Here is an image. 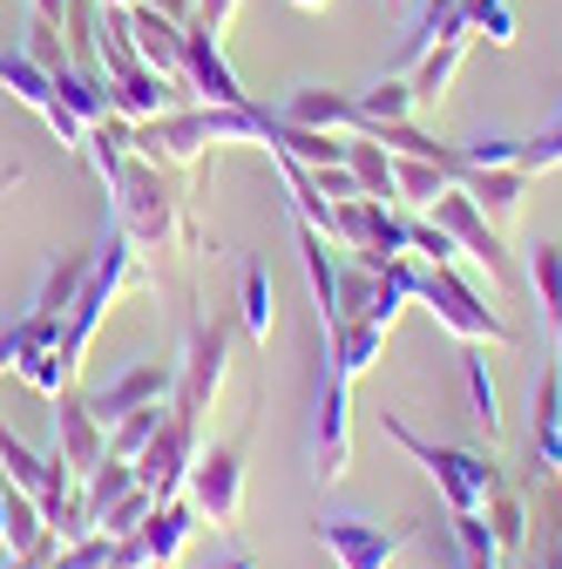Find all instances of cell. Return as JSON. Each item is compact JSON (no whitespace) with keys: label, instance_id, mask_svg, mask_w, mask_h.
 Here are the masks:
<instances>
[{"label":"cell","instance_id":"obj_10","mask_svg":"<svg viewBox=\"0 0 562 569\" xmlns=\"http://www.w3.org/2000/svg\"><path fill=\"white\" fill-rule=\"evenodd\" d=\"M428 218L461 244V258H474L481 271H488V284H509V251H502V224H488L481 218V203L454 183L448 197H434V210H428Z\"/></svg>","mask_w":562,"mask_h":569},{"label":"cell","instance_id":"obj_23","mask_svg":"<svg viewBox=\"0 0 562 569\" xmlns=\"http://www.w3.org/2000/svg\"><path fill=\"white\" fill-rule=\"evenodd\" d=\"M89 264H96V251H61V258L41 271V292H34V306H28V312H41V319H68V306H76Z\"/></svg>","mask_w":562,"mask_h":569},{"label":"cell","instance_id":"obj_26","mask_svg":"<svg viewBox=\"0 0 562 569\" xmlns=\"http://www.w3.org/2000/svg\"><path fill=\"white\" fill-rule=\"evenodd\" d=\"M345 170H353L360 197H380V203H400L393 190V150H380L373 136H345Z\"/></svg>","mask_w":562,"mask_h":569},{"label":"cell","instance_id":"obj_33","mask_svg":"<svg viewBox=\"0 0 562 569\" xmlns=\"http://www.w3.org/2000/svg\"><path fill=\"white\" fill-rule=\"evenodd\" d=\"M461 373H468V393H474V420L488 427V441H495V435H502V393H495V380H488V360H481V346H468Z\"/></svg>","mask_w":562,"mask_h":569},{"label":"cell","instance_id":"obj_44","mask_svg":"<svg viewBox=\"0 0 562 569\" xmlns=\"http://www.w3.org/2000/svg\"><path fill=\"white\" fill-rule=\"evenodd\" d=\"M292 8H332V0H292Z\"/></svg>","mask_w":562,"mask_h":569},{"label":"cell","instance_id":"obj_45","mask_svg":"<svg viewBox=\"0 0 562 569\" xmlns=\"http://www.w3.org/2000/svg\"><path fill=\"white\" fill-rule=\"evenodd\" d=\"M393 8H400V14H407V8H413V0H393Z\"/></svg>","mask_w":562,"mask_h":569},{"label":"cell","instance_id":"obj_30","mask_svg":"<svg viewBox=\"0 0 562 569\" xmlns=\"http://www.w3.org/2000/svg\"><path fill=\"white\" fill-rule=\"evenodd\" d=\"M461 28L488 48H515V8L509 0H461Z\"/></svg>","mask_w":562,"mask_h":569},{"label":"cell","instance_id":"obj_34","mask_svg":"<svg viewBox=\"0 0 562 569\" xmlns=\"http://www.w3.org/2000/svg\"><path fill=\"white\" fill-rule=\"evenodd\" d=\"M515 170H529V177L562 170V116H555V122H542L535 136H515Z\"/></svg>","mask_w":562,"mask_h":569},{"label":"cell","instance_id":"obj_29","mask_svg":"<svg viewBox=\"0 0 562 569\" xmlns=\"http://www.w3.org/2000/svg\"><path fill=\"white\" fill-rule=\"evenodd\" d=\"M136 488V461H122V455H102L89 475H82V502H89V516L102 522V509L116 502V495H129Z\"/></svg>","mask_w":562,"mask_h":569},{"label":"cell","instance_id":"obj_42","mask_svg":"<svg viewBox=\"0 0 562 569\" xmlns=\"http://www.w3.org/2000/svg\"><path fill=\"white\" fill-rule=\"evenodd\" d=\"M0 542H8V481H0Z\"/></svg>","mask_w":562,"mask_h":569},{"label":"cell","instance_id":"obj_36","mask_svg":"<svg viewBox=\"0 0 562 569\" xmlns=\"http://www.w3.org/2000/svg\"><path fill=\"white\" fill-rule=\"evenodd\" d=\"M150 509H157V495H150L143 481H136L129 495H116V502L102 509V522H96V529H102V536H136V529L150 522Z\"/></svg>","mask_w":562,"mask_h":569},{"label":"cell","instance_id":"obj_16","mask_svg":"<svg viewBox=\"0 0 562 569\" xmlns=\"http://www.w3.org/2000/svg\"><path fill=\"white\" fill-rule=\"evenodd\" d=\"M535 475L555 481L562 475V360H555V346L542 352V373H535Z\"/></svg>","mask_w":562,"mask_h":569},{"label":"cell","instance_id":"obj_19","mask_svg":"<svg viewBox=\"0 0 562 569\" xmlns=\"http://www.w3.org/2000/svg\"><path fill=\"white\" fill-rule=\"evenodd\" d=\"M468 48H474V34H448V41H434L428 54H413V76H407V89H413V116L448 102V82H454V68L468 61Z\"/></svg>","mask_w":562,"mask_h":569},{"label":"cell","instance_id":"obj_13","mask_svg":"<svg viewBox=\"0 0 562 569\" xmlns=\"http://www.w3.org/2000/svg\"><path fill=\"white\" fill-rule=\"evenodd\" d=\"M170 393H177V360H136V367H122L109 387H96V393H82V400H89V413H96L102 427H116L122 413L163 407Z\"/></svg>","mask_w":562,"mask_h":569},{"label":"cell","instance_id":"obj_14","mask_svg":"<svg viewBox=\"0 0 562 569\" xmlns=\"http://www.w3.org/2000/svg\"><path fill=\"white\" fill-rule=\"evenodd\" d=\"M0 468H8V481H14L21 495H34L41 516H54V509H61V495L76 488V475L61 468V455H54V448H28L8 420H0Z\"/></svg>","mask_w":562,"mask_h":569},{"label":"cell","instance_id":"obj_7","mask_svg":"<svg viewBox=\"0 0 562 569\" xmlns=\"http://www.w3.org/2000/svg\"><path fill=\"white\" fill-rule=\"evenodd\" d=\"M332 251H353L360 264H393L407 251V218L400 203H380V197H339V238Z\"/></svg>","mask_w":562,"mask_h":569},{"label":"cell","instance_id":"obj_1","mask_svg":"<svg viewBox=\"0 0 562 569\" xmlns=\"http://www.w3.org/2000/svg\"><path fill=\"white\" fill-rule=\"evenodd\" d=\"M102 183H109V224L136 244V251H170V244H183V251H210V238L190 224V210H183V197L163 183V163H150V157H116V163H102L96 170Z\"/></svg>","mask_w":562,"mask_h":569},{"label":"cell","instance_id":"obj_41","mask_svg":"<svg viewBox=\"0 0 562 569\" xmlns=\"http://www.w3.org/2000/svg\"><path fill=\"white\" fill-rule=\"evenodd\" d=\"M203 569H258V562H251V556H244V549H231V556H210V562H203Z\"/></svg>","mask_w":562,"mask_h":569},{"label":"cell","instance_id":"obj_38","mask_svg":"<svg viewBox=\"0 0 562 569\" xmlns=\"http://www.w3.org/2000/svg\"><path fill=\"white\" fill-rule=\"evenodd\" d=\"M21 54H28L34 68H61V61H68L61 28H54V21H41V14H28V41H21Z\"/></svg>","mask_w":562,"mask_h":569},{"label":"cell","instance_id":"obj_18","mask_svg":"<svg viewBox=\"0 0 562 569\" xmlns=\"http://www.w3.org/2000/svg\"><path fill=\"white\" fill-rule=\"evenodd\" d=\"M129 41H136V54H143L163 82H183V28L170 14H157L150 0H136V8H129Z\"/></svg>","mask_w":562,"mask_h":569},{"label":"cell","instance_id":"obj_12","mask_svg":"<svg viewBox=\"0 0 562 569\" xmlns=\"http://www.w3.org/2000/svg\"><path fill=\"white\" fill-rule=\"evenodd\" d=\"M48 427H54V441H48V448L61 455V468L76 475V481H82V475H89V468L109 455V427L89 413V400H82L76 387L48 400Z\"/></svg>","mask_w":562,"mask_h":569},{"label":"cell","instance_id":"obj_15","mask_svg":"<svg viewBox=\"0 0 562 569\" xmlns=\"http://www.w3.org/2000/svg\"><path fill=\"white\" fill-rule=\"evenodd\" d=\"M183 82L197 102H251L244 82H238V68L224 61V34H210L203 21L183 28Z\"/></svg>","mask_w":562,"mask_h":569},{"label":"cell","instance_id":"obj_32","mask_svg":"<svg viewBox=\"0 0 562 569\" xmlns=\"http://www.w3.org/2000/svg\"><path fill=\"white\" fill-rule=\"evenodd\" d=\"M170 420V400L163 407H136V413H122L116 427H109V455H122V461H136V455H143L150 448V435H157V427Z\"/></svg>","mask_w":562,"mask_h":569},{"label":"cell","instance_id":"obj_11","mask_svg":"<svg viewBox=\"0 0 562 569\" xmlns=\"http://www.w3.org/2000/svg\"><path fill=\"white\" fill-rule=\"evenodd\" d=\"M197 420H183V413H170L157 435H150V448L136 455V481H143L157 502H170V495H183V481H190V461H197Z\"/></svg>","mask_w":562,"mask_h":569},{"label":"cell","instance_id":"obj_40","mask_svg":"<svg viewBox=\"0 0 562 569\" xmlns=\"http://www.w3.org/2000/svg\"><path fill=\"white\" fill-rule=\"evenodd\" d=\"M238 8H244V0H197V21H203L210 34H224V28L238 21Z\"/></svg>","mask_w":562,"mask_h":569},{"label":"cell","instance_id":"obj_9","mask_svg":"<svg viewBox=\"0 0 562 569\" xmlns=\"http://www.w3.org/2000/svg\"><path fill=\"white\" fill-rule=\"evenodd\" d=\"M0 89H8L21 109H34V116L54 129V142H61V150H76V157H82V142H89V122H82L76 109H68V102L54 96L48 68H34L21 48H0Z\"/></svg>","mask_w":562,"mask_h":569},{"label":"cell","instance_id":"obj_37","mask_svg":"<svg viewBox=\"0 0 562 569\" xmlns=\"http://www.w3.org/2000/svg\"><path fill=\"white\" fill-rule=\"evenodd\" d=\"M407 251H413L420 264H454V258H461V244L428 218V210H420V218H407Z\"/></svg>","mask_w":562,"mask_h":569},{"label":"cell","instance_id":"obj_3","mask_svg":"<svg viewBox=\"0 0 562 569\" xmlns=\"http://www.w3.org/2000/svg\"><path fill=\"white\" fill-rule=\"evenodd\" d=\"M413 306H428L434 326H448L461 346H509V326L495 319V306H481V292H474L454 264H428V271H420Z\"/></svg>","mask_w":562,"mask_h":569},{"label":"cell","instance_id":"obj_2","mask_svg":"<svg viewBox=\"0 0 562 569\" xmlns=\"http://www.w3.org/2000/svg\"><path fill=\"white\" fill-rule=\"evenodd\" d=\"M380 435H387L393 448H407L420 468L434 475V488H441V502H448V509H488V502H495V495L509 488L502 468L488 461V455H474V448H448V441H428L420 427H407V413H380Z\"/></svg>","mask_w":562,"mask_h":569},{"label":"cell","instance_id":"obj_27","mask_svg":"<svg viewBox=\"0 0 562 569\" xmlns=\"http://www.w3.org/2000/svg\"><path fill=\"white\" fill-rule=\"evenodd\" d=\"M529 284H535L542 332L562 339V244H535V251H529Z\"/></svg>","mask_w":562,"mask_h":569},{"label":"cell","instance_id":"obj_35","mask_svg":"<svg viewBox=\"0 0 562 569\" xmlns=\"http://www.w3.org/2000/svg\"><path fill=\"white\" fill-rule=\"evenodd\" d=\"M360 122H367V136H373L380 122H413V89H407V82L360 89Z\"/></svg>","mask_w":562,"mask_h":569},{"label":"cell","instance_id":"obj_24","mask_svg":"<svg viewBox=\"0 0 562 569\" xmlns=\"http://www.w3.org/2000/svg\"><path fill=\"white\" fill-rule=\"evenodd\" d=\"M454 183H461L454 163H434V157H393V190H400V203H413V210H434V197H448Z\"/></svg>","mask_w":562,"mask_h":569},{"label":"cell","instance_id":"obj_8","mask_svg":"<svg viewBox=\"0 0 562 569\" xmlns=\"http://www.w3.org/2000/svg\"><path fill=\"white\" fill-rule=\"evenodd\" d=\"M183 495H190V509H197L203 522L231 529V522H238V509H244V448H238V441L197 448V461H190V481H183Z\"/></svg>","mask_w":562,"mask_h":569},{"label":"cell","instance_id":"obj_20","mask_svg":"<svg viewBox=\"0 0 562 569\" xmlns=\"http://www.w3.org/2000/svg\"><path fill=\"white\" fill-rule=\"evenodd\" d=\"M203 529V516L190 509V495H170V502H157L150 509V522H143V542H150V556H157V569H177V556L190 549V536Z\"/></svg>","mask_w":562,"mask_h":569},{"label":"cell","instance_id":"obj_4","mask_svg":"<svg viewBox=\"0 0 562 569\" xmlns=\"http://www.w3.org/2000/svg\"><path fill=\"white\" fill-rule=\"evenodd\" d=\"M224 373H231V326L224 319H190V346L177 360V393H170V413L197 420L210 413V400L224 393Z\"/></svg>","mask_w":562,"mask_h":569},{"label":"cell","instance_id":"obj_22","mask_svg":"<svg viewBox=\"0 0 562 569\" xmlns=\"http://www.w3.org/2000/svg\"><path fill=\"white\" fill-rule=\"evenodd\" d=\"M238 319H244L251 346H271V332H278V292H271V271L258 258H244V271H238Z\"/></svg>","mask_w":562,"mask_h":569},{"label":"cell","instance_id":"obj_43","mask_svg":"<svg viewBox=\"0 0 562 569\" xmlns=\"http://www.w3.org/2000/svg\"><path fill=\"white\" fill-rule=\"evenodd\" d=\"M96 8H136V0H96Z\"/></svg>","mask_w":562,"mask_h":569},{"label":"cell","instance_id":"obj_17","mask_svg":"<svg viewBox=\"0 0 562 569\" xmlns=\"http://www.w3.org/2000/svg\"><path fill=\"white\" fill-rule=\"evenodd\" d=\"M278 116L299 122V129H325V136H367L360 96H345V89H292L278 102Z\"/></svg>","mask_w":562,"mask_h":569},{"label":"cell","instance_id":"obj_28","mask_svg":"<svg viewBox=\"0 0 562 569\" xmlns=\"http://www.w3.org/2000/svg\"><path fill=\"white\" fill-rule=\"evenodd\" d=\"M48 82H54V96L76 109L82 122H102V116H116V102H109V89L96 82V76H82L76 61H61V68H48Z\"/></svg>","mask_w":562,"mask_h":569},{"label":"cell","instance_id":"obj_39","mask_svg":"<svg viewBox=\"0 0 562 569\" xmlns=\"http://www.w3.org/2000/svg\"><path fill=\"white\" fill-rule=\"evenodd\" d=\"M109 549H116V536H102V529H96V536H82V542H68V549L54 556V569H102V562H109Z\"/></svg>","mask_w":562,"mask_h":569},{"label":"cell","instance_id":"obj_25","mask_svg":"<svg viewBox=\"0 0 562 569\" xmlns=\"http://www.w3.org/2000/svg\"><path fill=\"white\" fill-rule=\"evenodd\" d=\"M448 34H468V28H461V0H413V8H407V41H400V54L413 61V54H428V48L448 41Z\"/></svg>","mask_w":562,"mask_h":569},{"label":"cell","instance_id":"obj_21","mask_svg":"<svg viewBox=\"0 0 562 569\" xmlns=\"http://www.w3.org/2000/svg\"><path fill=\"white\" fill-rule=\"evenodd\" d=\"M461 190L481 203V218H488V224H509L515 210H522L529 170H515V163H495V170H468V177H461Z\"/></svg>","mask_w":562,"mask_h":569},{"label":"cell","instance_id":"obj_46","mask_svg":"<svg viewBox=\"0 0 562 569\" xmlns=\"http://www.w3.org/2000/svg\"><path fill=\"white\" fill-rule=\"evenodd\" d=\"M555 360H562V339H555Z\"/></svg>","mask_w":562,"mask_h":569},{"label":"cell","instance_id":"obj_5","mask_svg":"<svg viewBox=\"0 0 562 569\" xmlns=\"http://www.w3.org/2000/svg\"><path fill=\"white\" fill-rule=\"evenodd\" d=\"M413 522H367V516H319L312 542L339 562V569H393V556L413 542Z\"/></svg>","mask_w":562,"mask_h":569},{"label":"cell","instance_id":"obj_47","mask_svg":"<svg viewBox=\"0 0 562 569\" xmlns=\"http://www.w3.org/2000/svg\"><path fill=\"white\" fill-rule=\"evenodd\" d=\"M102 569H109V562H102Z\"/></svg>","mask_w":562,"mask_h":569},{"label":"cell","instance_id":"obj_31","mask_svg":"<svg viewBox=\"0 0 562 569\" xmlns=\"http://www.w3.org/2000/svg\"><path fill=\"white\" fill-rule=\"evenodd\" d=\"M481 516H488V529H495V549L502 556H522V542H529V502H522L515 488H502Z\"/></svg>","mask_w":562,"mask_h":569},{"label":"cell","instance_id":"obj_6","mask_svg":"<svg viewBox=\"0 0 562 569\" xmlns=\"http://www.w3.org/2000/svg\"><path fill=\"white\" fill-rule=\"evenodd\" d=\"M345 393H353V380H345L325 352H319V400H312V475L332 488L345 481V468H353V413H345Z\"/></svg>","mask_w":562,"mask_h":569}]
</instances>
